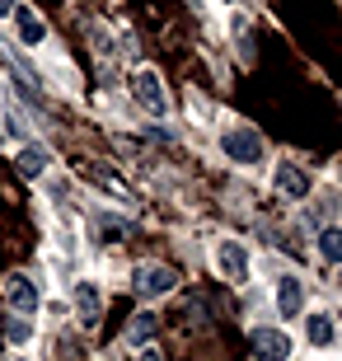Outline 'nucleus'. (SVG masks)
<instances>
[{
	"label": "nucleus",
	"instance_id": "17",
	"mask_svg": "<svg viewBox=\"0 0 342 361\" xmlns=\"http://www.w3.org/2000/svg\"><path fill=\"white\" fill-rule=\"evenodd\" d=\"M141 361H164V357H159V352H145V357Z\"/></svg>",
	"mask_w": 342,
	"mask_h": 361
},
{
	"label": "nucleus",
	"instance_id": "4",
	"mask_svg": "<svg viewBox=\"0 0 342 361\" xmlns=\"http://www.w3.org/2000/svg\"><path fill=\"white\" fill-rule=\"evenodd\" d=\"M5 305H10V314H38V291H33V281L28 277H10L5 281Z\"/></svg>",
	"mask_w": 342,
	"mask_h": 361
},
{
	"label": "nucleus",
	"instance_id": "9",
	"mask_svg": "<svg viewBox=\"0 0 342 361\" xmlns=\"http://www.w3.org/2000/svg\"><path fill=\"white\" fill-rule=\"evenodd\" d=\"M14 164H19V174H24V178H42V174H47V164H52V155H47L42 146H28V150H19V160H14Z\"/></svg>",
	"mask_w": 342,
	"mask_h": 361
},
{
	"label": "nucleus",
	"instance_id": "15",
	"mask_svg": "<svg viewBox=\"0 0 342 361\" xmlns=\"http://www.w3.org/2000/svg\"><path fill=\"white\" fill-rule=\"evenodd\" d=\"M5 334H10V343H28L33 329H28V319H10V324H5Z\"/></svg>",
	"mask_w": 342,
	"mask_h": 361
},
{
	"label": "nucleus",
	"instance_id": "6",
	"mask_svg": "<svg viewBox=\"0 0 342 361\" xmlns=\"http://www.w3.org/2000/svg\"><path fill=\"white\" fill-rule=\"evenodd\" d=\"M276 314H286V319H295V314H305V286L300 277H276Z\"/></svg>",
	"mask_w": 342,
	"mask_h": 361
},
{
	"label": "nucleus",
	"instance_id": "3",
	"mask_svg": "<svg viewBox=\"0 0 342 361\" xmlns=\"http://www.w3.org/2000/svg\"><path fill=\"white\" fill-rule=\"evenodd\" d=\"M221 150H225L235 164H258V160H263V141H258V132H249V127L225 132V136H221Z\"/></svg>",
	"mask_w": 342,
	"mask_h": 361
},
{
	"label": "nucleus",
	"instance_id": "14",
	"mask_svg": "<svg viewBox=\"0 0 342 361\" xmlns=\"http://www.w3.org/2000/svg\"><path fill=\"white\" fill-rule=\"evenodd\" d=\"M319 254L329 258V263H342V226H329L319 235Z\"/></svg>",
	"mask_w": 342,
	"mask_h": 361
},
{
	"label": "nucleus",
	"instance_id": "10",
	"mask_svg": "<svg viewBox=\"0 0 342 361\" xmlns=\"http://www.w3.org/2000/svg\"><path fill=\"white\" fill-rule=\"evenodd\" d=\"M14 19H19V38L28 42V47H38V42H47V24H42L33 10H14Z\"/></svg>",
	"mask_w": 342,
	"mask_h": 361
},
{
	"label": "nucleus",
	"instance_id": "13",
	"mask_svg": "<svg viewBox=\"0 0 342 361\" xmlns=\"http://www.w3.org/2000/svg\"><path fill=\"white\" fill-rule=\"evenodd\" d=\"M155 329H159L155 314H136L132 329H127V343H136V348H141V343H150V338H155Z\"/></svg>",
	"mask_w": 342,
	"mask_h": 361
},
{
	"label": "nucleus",
	"instance_id": "7",
	"mask_svg": "<svg viewBox=\"0 0 342 361\" xmlns=\"http://www.w3.org/2000/svg\"><path fill=\"white\" fill-rule=\"evenodd\" d=\"M216 263H221V272L230 281H249V254H244L235 240H225L221 249H216Z\"/></svg>",
	"mask_w": 342,
	"mask_h": 361
},
{
	"label": "nucleus",
	"instance_id": "12",
	"mask_svg": "<svg viewBox=\"0 0 342 361\" xmlns=\"http://www.w3.org/2000/svg\"><path fill=\"white\" fill-rule=\"evenodd\" d=\"M75 305H80V319L94 324V319H99V305H104V300H99V291H94V286H75Z\"/></svg>",
	"mask_w": 342,
	"mask_h": 361
},
{
	"label": "nucleus",
	"instance_id": "16",
	"mask_svg": "<svg viewBox=\"0 0 342 361\" xmlns=\"http://www.w3.org/2000/svg\"><path fill=\"white\" fill-rule=\"evenodd\" d=\"M10 10H19V0H0V19H10Z\"/></svg>",
	"mask_w": 342,
	"mask_h": 361
},
{
	"label": "nucleus",
	"instance_id": "1",
	"mask_svg": "<svg viewBox=\"0 0 342 361\" xmlns=\"http://www.w3.org/2000/svg\"><path fill=\"white\" fill-rule=\"evenodd\" d=\"M173 286H178V272H173V268H164V263H145V268H136V277H132V291L141 295V300L169 295Z\"/></svg>",
	"mask_w": 342,
	"mask_h": 361
},
{
	"label": "nucleus",
	"instance_id": "2",
	"mask_svg": "<svg viewBox=\"0 0 342 361\" xmlns=\"http://www.w3.org/2000/svg\"><path fill=\"white\" fill-rule=\"evenodd\" d=\"M132 94H136V104H141L150 118H164V113H169V94H164V80H159V71H136Z\"/></svg>",
	"mask_w": 342,
	"mask_h": 361
},
{
	"label": "nucleus",
	"instance_id": "5",
	"mask_svg": "<svg viewBox=\"0 0 342 361\" xmlns=\"http://www.w3.org/2000/svg\"><path fill=\"white\" fill-rule=\"evenodd\" d=\"M253 357L258 361H286L291 357V338L281 329H258L253 334Z\"/></svg>",
	"mask_w": 342,
	"mask_h": 361
},
{
	"label": "nucleus",
	"instance_id": "11",
	"mask_svg": "<svg viewBox=\"0 0 342 361\" xmlns=\"http://www.w3.org/2000/svg\"><path fill=\"white\" fill-rule=\"evenodd\" d=\"M305 334H310V343H314V348H329V343H333L329 314H310V319H305Z\"/></svg>",
	"mask_w": 342,
	"mask_h": 361
},
{
	"label": "nucleus",
	"instance_id": "8",
	"mask_svg": "<svg viewBox=\"0 0 342 361\" xmlns=\"http://www.w3.org/2000/svg\"><path fill=\"white\" fill-rule=\"evenodd\" d=\"M276 192L281 197H310V174L300 164H276Z\"/></svg>",
	"mask_w": 342,
	"mask_h": 361
}]
</instances>
